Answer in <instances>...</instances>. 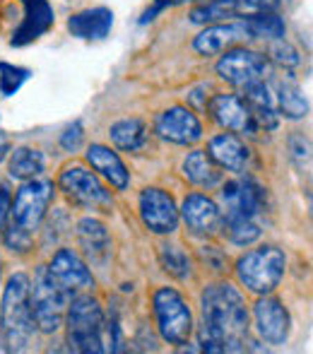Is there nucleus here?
Listing matches in <instances>:
<instances>
[{"label": "nucleus", "mask_w": 313, "mask_h": 354, "mask_svg": "<svg viewBox=\"0 0 313 354\" xmlns=\"http://www.w3.org/2000/svg\"><path fill=\"white\" fill-rule=\"evenodd\" d=\"M200 345L205 352H243L248 347V308L229 282L210 284L200 297Z\"/></svg>", "instance_id": "nucleus-1"}, {"label": "nucleus", "mask_w": 313, "mask_h": 354, "mask_svg": "<svg viewBox=\"0 0 313 354\" xmlns=\"http://www.w3.org/2000/svg\"><path fill=\"white\" fill-rule=\"evenodd\" d=\"M29 277L24 272L12 275L5 284L0 306V350L24 352L34 340V316L29 304Z\"/></svg>", "instance_id": "nucleus-2"}, {"label": "nucleus", "mask_w": 313, "mask_h": 354, "mask_svg": "<svg viewBox=\"0 0 313 354\" xmlns=\"http://www.w3.org/2000/svg\"><path fill=\"white\" fill-rule=\"evenodd\" d=\"M70 297L73 294L58 282V277L48 270V266L37 268L34 284H29V304H32V316L39 330L56 333L63 326Z\"/></svg>", "instance_id": "nucleus-3"}, {"label": "nucleus", "mask_w": 313, "mask_h": 354, "mask_svg": "<svg viewBox=\"0 0 313 354\" xmlns=\"http://www.w3.org/2000/svg\"><path fill=\"white\" fill-rule=\"evenodd\" d=\"M68 345L73 352L99 354L106 352L104 345V311L97 299L75 297L68 304Z\"/></svg>", "instance_id": "nucleus-4"}, {"label": "nucleus", "mask_w": 313, "mask_h": 354, "mask_svg": "<svg viewBox=\"0 0 313 354\" xmlns=\"http://www.w3.org/2000/svg\"><path fill=\"white\" fill-rule=\"evenodd\" d=\"M285 253L275 246H260L238 258L236 275L243 287L256 294H270L285 275Z\"/></svg>", "instance_id": "nucleus-5"}, {"label": "nucleus", "mask_w": 313, "mask_h": 354, "mask_svg": "<svg viewBox=\"0 0 313 354\" xmlns=\"http://www.w3.org/2000/svg\"><path fill=\"white\" fill-rule=\"evenodd\" d=\"M155 316L162 337L169 345H183L193 333V316L186 299L171 287L155 292Z\"/></svg>", "instance_id": "nucleus-6"}, {"label": "nucleus", "mask_w": 313, "mask_h": 354, "mask_svg": "<svg viewBox=\"0 0 313 354\" xmlns=\"http://www.w3.org/2000/svg\"><path fill=\"white\" fill-rule=\"evenodd\" d=\"M53 191L56 188H53V181H48V178H29L17 191L12 207H10L12 224H17L19 229H24L29 234L37 232L53 201Z\"/></svg>", "instance_id": "nucleus-7"}, {"label": "nucleus", "mask_w": 313, "mask_h": 354, "mask_svg": "<svg viewBox=\"0 0 313 354\" xmlns=\"http://www.w3.org/2000/svg\"><path fill=\"white\" fill-rule=\"evenodd\" d=\"M61 188L73 203L87 207V210H106L111 207V196L106 188L99 183V178L92 171H87L79 164L66 167L61 174Z\"/></svg>", "instance_id": "nucleus-8"}, {"label": "nucleus", "mask_w": 313, "mask_h": 354, "mask_svg": "<svg viewBox=\"0 0 313 354\" xmlns=\"http://www.w3.org/2000/svg\"><path fill=\"white\" fill-rule=\"evenodd\" d=\"M217 73L234 87H243V84L265 77L267 58L251 48H227L225 56L217 63Z\"/></svg>", "instance_id": "nucleus-9"}, {"label": "nucleus", "mask_w": 313, "mask_h": 354, "mask_svg": "<svg viewBox=\"0 0 313 354\" xmlns=\"http://www.w3.org/2000/svg\"><path fill=\"white\" fill-rule=\"evenodd\" d=\"M207 111L210 116L220 123L222 128L231 133H246V136H256L258 123L253 116L251 104L238 94H215L207 102Z\"/></svg>", "instance_id": "nucleus-10"}, {"label": "nucleus", "mask_w": 313, "mask_h": 354, "mask_svg": "<svg viewBox=\"0 0 313 354\" xmlns=\"http://www.w3.org/2000/svg\"><path fill=\"white\" fill-rule=\"evenodd\" d=\"M140 217L155 234H171L178 227V210L173 198L162 188H145L140 196Z\"/></svg>", "instance_id": "nucleus-11"}, {"label": "nucleus", "mask_w": 313, "mask_h": 354, "mask_svg": "<svg viewBox=\"0 0 313 354\" xmlns=\"http://www.w3.org/2000/svg\"><path fill=\"white\" fill-rule=\"evenodd\" d=\"M222 201L227 205V214L256 219L265 207V188L248 176L238 178L222 188Z\"/></svg>", "instance_id": "nucleus-12"}, {"label": "nucleus", "mask_w": 313, "mask_h": 354, "mask_svg": "<svg viewBox=\"0 0 313 354\" xmlns=\"http://www.w3.org/2000/svg\"><path fill=\"white\" fill-rule=\"evenodd\" d=\"M157 133L173 145H196L202 138V126L186 106H171L157 118Z\"/></svg>", "instance_id": "nucleus-13"}, {"label": "nucleus", "mask_w": 313, "mask_h": 354, "mask_svg": "<svg viewBox=\"0 0 313 354\" xmlns=\"http://www.w3.org/2000/svg\"><path fill=\"white\" fill-rule=\"evenodd\" d=\"M253 316H256L258 333L265 342L270 345H285L287 337H290V313L282 306L277 299L265 297L256 304L253 308Z\"/></svg>", "instance_id": "nucleus-14"}, {"label": "nucleus", "mask_w": 313, "mask_h": 354, "mask_svg": "<svg viewBox=\"0 0 313 354\" xmlns=\"http://www.w3.org/2000/svg\"><path fill=\"white\" fill-rule=\"evenodd\" d=\"M22 3H24V19L15 29L12 39H10L12 46H27V44L37 41L56 22L53 8L48 5V0H22Z\"/></svg>", "instance_id": "nucleus-15"}, {"label": "nucleus", "mask_w": 313, "mask_h": 354, "mask_svg": "<svg viewBox=\"0 0 313 354\" xmlns=\"http://www.w3.org/2000/svg\"><path fill=\"white\" fill-rule=\"evenodd\" d=\"M48 270L58 277V282L70 294L84 292V289H89L94 284V277H92V272H89V268L84 266L82 258H79L75 251H70V248H61V251L53 256Z\"/></svg>", "instance_id": "nucleus-16"}, {"label": "nucleus", "mask_w": 313, "mask_h": 354, "mask_svg": "<svg viewBox=\"0 0 313 354\" xmlns=\"http://www.w3.org/2000/svg\"><path fill=\"white\" fill-rule=\"evenodd\" d=\"M248 39V32L243 22H229V24H212L205 32H200L193 41V48L202 56H215V53H225L234 44Z\"/></svg>", "instance_id": "nucleus-17"}, {"label": "nucleus", "mask_w": 313, "mask_h": 354, "mask_svg": "<svg viewBox=\"0 0 313 354\" xmlns=\"http://www.w3.org/2000/svg\"><path fill=\"white\" fill-rule=\"evenodd\" d=\"M181 217L186 222V227L196 234H212L220 227V207L210 201L207 196L200 193H191V196L183 201Z\"/></svg>", "instance_id": "nucleus-18"}, {"label": "nucleus", "mask_w": 313, "mask_h": 354, "mask_svg": "<svg viewBox=\"0 0 313 354\" xmlns=\"http://www.w3.org/2000/svg\"><path fill=\"white\" fill-rule=\"evenodd\" d=\"M207 154L212 157V162L222 169H229V171H246L248 162H251V149L246 147L236 136L231 133H222V136L212 138Z\"/></svg>", "instance_id": "nucleus-19"}, {"label": "nucleus", "mask_w": 313, "mask_h": 354, "mask_svg": "<svg viewBox=\"0 0 313 354\" xmlns=\"http://www.w3.org/2000/svg\"><path fill=\"white\" fill-rule=\"evenodd\" d=\"M113 27V12L108 8H89L68 19V29L77 39H104Z\"/></svg>", "instance_id": "nucleus-20"}, {"label": "nucleus", "mask_w": 313, "mask_h": 354, "mask_svg": "<svg viewBox=\"0 0 313 354\" xmlns=\"http://www.w3.org/2000/svg\"><path fill=\"white\" fill-rule=\"evenodd\" d=\"M77 239L79 246H82L84 256L92 263H106L108 253H111V239H108V232L99 219L84 217L82 222L77 224Z\"/></svg>", "instance_id": "nucleus-21"}, {"label": "nucleus", "mask_w": 313, "mask_h": 354, "mask_svg": "<svg viewBox=\"0 0 313 354\" xmlns=\"http://www.w3.org/2000/svg\"><path fill=\"white\" fill-rule=\"evenodd\" d=\"M87 162L92 164V169H97L111 186H116L118 191H126L128 188V181H131V178H128V169L113 149L104 147V145H92V147L87 149Z\"/></svg>", "instance_id": "nucleus-22"}, {"label": "nucleus", "mask_w": 313, "mask_h": 354, "mask_svg": "<svg viewBox=\"0 0 313 354\" xmlns=\"http://www.w3.org/2000/svg\"><path fill=\"white\" fill-rule=\"evenodd\" d=\"M183 174L191 183L200 188H215L222 181V171L205 149H193L183 162Z\"/></svg>", "instance_id": "nucleus-23"}, {"label": "nucleus", "mask_w": 313, "mask_h": 354, "mask_svg": "<svg viewBox=\"0 0 313 354\" xmlns=\"http://www.w3.org/2000/svg\"><path fill=\"white\" fill-rule=\"evenodd\" d=\"M272 97H275V106L282 116L294 118L296 121V118H304L306 113H309V102H306L301 89L296 87L292 80H277Z\"/></svg>", "instance_id": "nucleus-24"}, {"label": "nucleus", "mask_w": 313, "mask_h": 354, "mask_svg": "<svg viewBox=\"0 0 313 354\" xmlns=\"http://www.w3.org/2000/svg\"><path fill=\"white\" fill-rule=\"evenodd\" d=\"M111 142L123 152H140L147 145V128L140 118H123L116 121L108 131Z\"/></svg>", "instance_id": "nucleus-25"}, {"label": "nucleus", "mask_w": 313, "mask_h": 354, "mask_svg": "<svg viewBox=\"0 0 313 354\" xmlns=\"http://www.w3.org/2000/svg\"><path fill=\"white\" fill-rule=\"evenodd\" d=\"M243 27L248 32V39H267V41H275V39H285V19L275 12H251L241 19Z\"/></svg>", "instance_id": "nucleus-26"}, {"label": "nucleus", "mask_w": 313, "mask_h": 354, "mask_svg": "<svg viewBox=\"0 0 313 354\" xmlns=\"http://www.w3.org/2000/svg\"><path fill=\"white\" fill-rule=\"evenodd\" d=\"M44 171V154L32 147H17L10 157V176L19 181L39 176Z\"/></svg>", "instance_id": "nucleus-27"}, {"label": "nucleus", "mask_w": 313, "mask_h": 354, "mask_svg": "<svg viewBox=\"0 0 313 354\" xmlns=\"http://www.w3.org/2000/svg\"><path fill=\"white\" fill-rule=\"evenodd\" d=\"M225 236L236 246H248L260 236V224L251 217H236V214H225Z\"/></svg>", "instance_id": "nucleus-28"}, {"label": "nucleus", "mask_w": 313, "mask_h": 354, "mask_svg": "<svg viewBox=\"0 0 313 354\" xmlns=\"http://www.w3.org/2000/svg\"><path fill=\"white\" fill-rule=\"evenodd\" d=\"M159 258H162V266L169 275L178 277V280H186V277L193 275V266L188 253L183 251L176 243H162L159 246Z\"/></svg>", "instance_id": "nucleus-29"}, {"label": "nucleus", "mask_w": 313, "mask_h": 354, "mask_svg": "<svg viewBox=\"0 0 313 354\" xmlns=\"http://www.w3.org/2000/svg\"><path fill=\"white\" fill-rule=\"evenodd\" d=\"M236 15V0H205L198 8H193L191 19L196 24L217 22V19L234 17Z\"/></svg>", "instance_id": "nucleus-30"}, {"label": "nucleus", "mask_w": 313, "mask_h": 354, "mask_svg": "<svg viewBox=\"0 0 313 354\" xmlns=\"http://www.w3.org/2000/svg\"><path fill=\"white\" fill-rule=\"evenodd\" d=\"M27 68H19V66H10V63H0V94L3 97H12L19 87L29 80Z\"/></svg>", "instance_id": "nucleus-31"}, {"label": "nucleus", "mask_w": 313, "mask_h": 354, "mask_svg": "<svg viewBox=\"0 0 313 354\" xmlns=\"http://www.w3.org/2000/svg\"><path fill=\"white\" fill-rule=\"evenodd\" d=\"M32 236H34V234L19 229L17 224H10V227H5V232H3L5 246H8L10 251H19V253L32 248Z\"/></svg>", "instance_id": "nucleus-32"}, {"label": "nucleus", "mask_w": 313, "mask_h": 354, "mask_svg": "<svg viewBox=\"0 0 313 354\" xmlns=\"http://www.w3.org/2000/svg\"><path fill=\"white\" fill-rule=\"evenodd\" d=\"M270 56L275 58L277 63H282V66L287 68H294L299 66V53L294 51V48L290 46V44L285 41V39H275V41L270 44Z\"/></svg>", "instance_id": "nucleus-33"}, {"label": "nucleus", "mask_w": 313, "mask_h": 354, "mask_svg": "<svg viewBox=\"0 0 313 354\" xmlns=\"http://www.w3.org/2000/svg\"><path fill=\"white\" fill-rule=\"evenodd\" d=\"M280 8V0H236V15L251 12H275Z\"/></svg>", "instance_id": "nucleus-34"}, {"label": "nucleus", "mask_w": 313, "mask_h": 354, "mask_svg": "<svg viewBox=\"0 0 313 354\" xmlns=\"http://www.w3.org/2000/svg\"><path fill=\"white\" fill-rule=\"evenodd\" d=\"M61 145L68 149V152H77L79 145H82V126H79V123H73V126L63 133Z\"/></svg>", "instance_id": "nucleus-35"}, {"label": "nucleus", "mask_w": 313, "mask_h": 354, "mask_svg": "<svg viewBox=\"0 0 313 354\" xmlns=\"http://www.w3.org/2000/svg\"><path fill=\"white\" fill-rule=\"evenodd\" d=\"M290 147H292V154L299 159L301 167H304V162H306V167H309V162H311V145H309V140H304L301 136H296V138H292V140H290Z\"/></svg>", "instance_id": "nucleus-36"}, {"label": "nucleus", "mask_w": 313, "mask_h": 354, "mask_svg": "<svg viewBox=\"0 0 313 354\" xmlns=\"http://www.w3.org/2000/svg\"><path fill=\"white\" fill-rule=\"evenodd\" d=\"M181 3H186V0H155V5H152L150 10H145V15L140 17V24L152 22V19H155L159 12H164V10L171 8V5H181Z\"/></svg>", "instance_id": "nucleus-37"}, {"label": "nucleus", "mask_w": 313, "mask_h": 354, "mask_svg": "<svg viewBox=\"0 0 313 354\" xmlns=\"http://www.w3.org/2000/svg\"><path fill=\"white\" fill-rule=\"evenodd\" d=\"M10 207H12V196L8 188H0V236H3L5 227H8Z\"/></svg>", "instance_id": "nucleus-38"}, {"label": "nucleus", "mask_w": 313, "mask_h": 354, "mask_svg": "<svg viewBox=\"0 0 313 354\" xmlns=\"http://www.w3.org/2000/svg\"><path fill=\"white\" fill-rule=\"evenodd\" d=\"M8 145H0V162H3V159H5V154H8Z\"/></svg>", "instance_id": "nucleus-39"}, {"label": "nucleus", "mask_w": 313, "mask_h": 354, "mask_svg": "<svg viewBox=\"0 0 313 354\" xmlns=\"http://www.w3.org/2000/svg\"><path fill=\"white\" fill-rule=\"evenodd\" d=\"M196 3H205V0H196Z\"/></svg>", "instance_id": "nucleus-40"}]
</instances>
